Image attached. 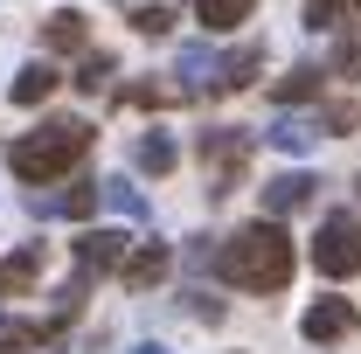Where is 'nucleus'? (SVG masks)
<instances>
[{"label":"nucleus","instance_id":"bb28decb","mask_svg":"<svg viewBox=\"0 0 361 354\" xmlns=\"http://www.w3.org/2000/svg\"><path fill=\"white\" fill-rule=\"evenodd\" d=\"M133 354H174V348H160V341H139V348Z\"/></svg>","mask_w":361,"mask_h":354},{"label":"nucleus","instance_id":"a211bd4d","mask_svg":"<svg viewBox=\"0 0 361 354\" xmlns=\"http://www.w3.org/2000/svg\"><path fill=\"white\" fill-rule=\"evenodd\" d=\"M250 7H257V0H195L202 28H236V21H250Z\"/></svg>","mask_w":361,"mask_h":354},{"label":"nucleus","instance_id":"f03ea898","mask_svg":"<svg viewBox=\"0 0 361 354\" xmlns=\"http://www.w3.org/2000/svg\"><path fill=\"white\" fill-rule=\"evenodd\" d=\"M84 153H90V126H84V118H49V126H35V133H21L14 146H7L14 174L35 181V188L56 181V174H70Z\"/></svg>","mask_w":361,"mask_h":354},{"label":"nucleus","instance_id":"b1692460","mask_svg":"<svg viewBox=\"0 0 361 354\" xmlns=\"http://www.w3.org/2000/svg\"><path fill=\"white\" fill-rule=\"evenodd\" d=\"M188 264H195V271L216 264V236H195V243H188Z\"/></svg>","mask_w":361,"mask_h":354},{"label":"nucleus","instance_id":"1a4fd4ad","mask_svg":"<svg viewBox=\"0 0 361 354\" xmlns=\"http://www.w3.org/2000/svg\"><path fill=\"white\" fill-rule=\"evenodd\" d=\"M216 70H223V56L209 42H188L174 56V77H180V90H216Z\"/></svg>","mask_w":361,"mask_h":354},{"label":"nucleus","instance_id":"a878e982","mask_svg":"<svg viewBox=\"0 0 361 354\" xmlns=\"http://www.w3.org/2000/svg\"><path fill=\"white\" fill-rule=\"evenodd\" d=\"M97 348H104V341H77V348H63V354H97Z\"/></svg>","mask_w":361,"mask_h":354},{"label":"nucleus","instance_id":"393cba45","mask_svg":"<svg viewBox=\"0 0 361 354\" xmlns=\"http://www.w3.org/2000/svg\"><path fill=\"white\" fill-rule=\"evenodd\" d=\"M341 70H348V77H361V42H341Z\"/></svg>","mask_w":361,"mask_h":354},{"label":"nucleus","instance_id":"5701e85b","mask_svg":"<svg viewBox=\"0 0 361 354\" xmlns=\"http://www.w3.org/2000/svg\"><path fill=\"white\" fill-rule=\"evenodd\" d=\"M174 84H133V104H174Z\"/></svg>","mask_w":361,"mask_h":354},{"label":"nucleus","instance_id":"f8f14e48","mask_svg":"<svg viewBox=\"0 0 361 354\" xmlns=\"http://www.w3.org/2000/svg\"><path fill=\"white\" fill-rule=\"evenodd\" d=\"M174 160H180V153H174V139H167V133H139V146H133V167H139V174H174Z\"/></svg>","mask_w":361,"mask_h":354},{"label":"nucleus","instance_id":"423d86ee","mask_svg":"<svg viewBox=\"0 0 361 354\" xmlns=\"http://www.w3.org/2000/svg\"><path fill=\"white\" fill-rule=\"evenodd\" d=\"M97 195H104V181H77V188H63V195H28V216H90L97 209Z\"/></svg>","mask_w":361,"mask_h":354},{"label":"nucleus","instance_id":"f3484780","mask_svg":"<svg viewBox=\"0 0 361 354\" xmlns=\"http://www.w3.org/2000/svg\"><path fill=\"white\" fill-rule=\"evenodd\" d=\"M271 146H278V153H313V139H319V126H306V118H278V126H271Z\"/></svg>","mask_w":361,"mask_h":354},{"label":"nucleus","instance_id":"dca6fc26","mask_svg":"<svg viewBox=\"0 0 361 354\" xmlns=\"http://www.w3.org/2000/svg\"><path fill=\"white\" fill-rule=\"evenodd\" d=\"M257 63H264V49H236V56H223V70H216V90H243L250 77H257Z\"/></svg>","mask_w":361,"mask_h":354},{"label":"nucleus","instance_id":"6ab92c4d","mask_svg":"<svg viewBox=\"0 0 361 354\" xmlns=\"http://www.w3.org/2000/svg\"><path fill=\"white\" fill-rule=\"evenodd\" d=\"M104 202H111V209H118L126 222H146V216H153V209H146V195H139L126 174H118V181H104Z\"/></svg>","mask_w":361,"mask_h":354},{"label":"nucleus","instance_id":"4be33fe9","mask_svg":"<svg viewBox=\"0 0 361 354\" xmlns=\"http://www.w3.org/2000/svg\"><path fill=\"white\" fill-rule=\"evenodd\" d=\"M348 0H306V28H334Z\"/></svg>","mask_w":361,"mask_h":354},{"label":"nucleus","instance_id":"6e6552de","mask_svg":"<svg viewBox=\"0 0 361 354\" xmlns=\"http://www.w3.org/2000/svg\"><path fill=\"white\" fill-rule=\"evenodd\" d=\"M126 264V236L118 229H84L77 236V271H118Z\"/></svg>","mask_w":361,"mask_h":354},{"label":"nucleus","instance_id":"9b49d317","mask_svg":"<svg viewBox=\"0 0 361 354\" xmlns=\"http://www.w3.org/2000/svg\"><path fill=\"white\" fill-rule=\"evenodd\" d=\"M35 278H42V243H28V250L0 257V299H21V292H28Z\"/></svg>","mask_w":361,"mask_h":354},{"label":"nucleus","instance_id":"39448f33","mask_svg":"<svg viewBox=\"0 0 361 354\" xmlns=\"http://www.w3.org/2000/svg\"><path fill=\"white\" fill-rule=\"evenodd\" d=\"M299 334H306L313 348H326V341H348V334H361V312L348 306V299H319V306H306Z\"/></svg>","mask_w":361,"mask_h":354},{"label":"nucleus","instance_id":"aec40b11","mask_svg":"<svg viewBox=\"0 0 361 354\" xmlns=\"http://www.w3.org/2000/svg\"><path fill=\"white\" fill-rule=\"evenodd\" d=\"M111 70H118V63H111V56L97 49V56H84V63H77V77H70V84L84 90V97H97V90L111 84Z\"/></svg>","mask_w":361,"mask_h":354},{"label":"nucleus","instance_id":"f257e3e1","mask_svg":"<svg viewBox=\"0 0 361 354\" xmlns=\"http://www.w3.org/2000/svg\"><path fill=\"white\" fill-rule=\"evenodd\" d=\"M216 271H223L229 285H243V292H285L292 285V236L271 216L243 222L223 250H216Z\"/></svg>","mask_w":361,"mask_h":354},{"label":"nucleus","instance_id":"412c9836","mask_svg":"<svg viewBox=\"0 0 361 354\" xmlns=\"http://www.w3.org/2000/svg\"><path fill=\"white\" fill-rule=\"evenodd\" d=\"M133 28H139V35H153V42L174 35V7H133Z\"/></svg>","mask_w":361,"mask_h":354},{"label":"nucleus","instance_id":"4468645a","mask_svg":"<svg viewBox=\"0 0 361 354\" xmlns=\"http://www.w3.org/2000/svg\"><path fill=\"white\" fill-rule=\"evenodd\" d=\"M271 97H278V104H306V97H319V70H313V63L285 70V77L271 84Z\"/></svg>","mask_w":361,"mask_h":354},{"label":"nucleus","instance_id":"7ed1b4c3","mask_svg":"<svg viewBox=\"0 0 361 354\" xmlns=\"http://www.w3.org/2000/svg\"><path fill=\"white\" fill-rule=\"evenodd\" d=\"M202 167H209V195H216V202L236 195V181H243V167H250V133L209 126V133H202Z\"/></svg>","mask_w":361,"mask_h":354},{"label":"nucleus","instance_id":"cd10ccee","mask_svg":"<svg viewBox=\"0 0 361 354\" xmlns=\"http://www.w3.org/2000/svg\"><path fill=\"white\" fill-rule=\"evenodd\" d=\"M0 354H21V341H0Z\"/></svg>","mask_w":361,"mask_h":354},{"label":"nucleus","instance_id":"0eeeda50","mask_svg":"<svg viewBox=\"0 0 361 354\" xmlns=\"http://www.w3.org/2000/svg\"><path fill=\"white\" fill-rule=\"evenodd\" d=\"M167 264H174V250H167V243H139V250H126L118 278H126L133 292H153V285L167 278Z\"/></svg>","mask_w":361,"mask_h":354},{"label":"nucleus","instance_id":"20e7f679","mask_svg":"<svg viewBox=\"0 0 361 354\" xmlns=\"http://www.w3.org/2000/svg\"><path fill=\"white\" fill-rule=\"evenodd\" d=\"M313 264H319V278H355V271H361V222L355 216H326V222H319Z\"/></svg>","mask_w":361,"mask_h":354},{"label":"nucleus","instance_id":"ddd939ff","mask_svg":"<svg viewBox=\"0 0 361 354\" xmlns=\"http://www.w3.org/2000/svg\"><path fill=\"white\" fill-rule=\"evenodd\" d=\"M42 49H84V14L77 7H56L42 21Z\"/></svg>","mask_w":361,"mask_h":354},{"label":"nucleus","instance_id":"9d476101","mask_svg":"<svg viewBox=\"0 0 361 354\" xmlns=\"http://www.w3.org/2000/svg\"><path fill=\"white\" fill-rule=\"evenodd\" d=\"M313 174H271L264 181V216H292V209H306L313 202Z\"/></svg>","mask_w":361,"mask_h":354},{"label":"nucleus","instance_id":"2eb2a0df","mask_svg":"<svg viewBox=\"0 0 361 354\" xmlns=\"http://www.w3.org/2000/svg\"><path fill=\"white\" fill-rule=\"evenodd\" d=\"M49 90H56V70H49V63H28L7 97H14V104H49Z\"/></svg>","mask_w":361,"mask_h":354}]
</instances>
